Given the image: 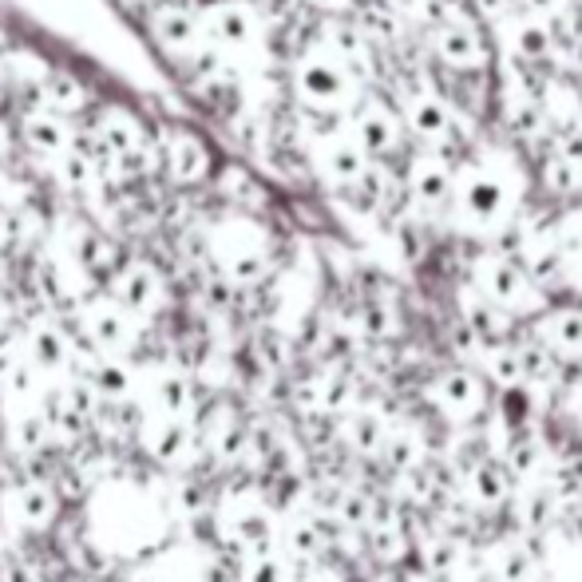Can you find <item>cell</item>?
I'll use <instances>...</instances> for the list:
<instances>
[{"label": "cell", "mask_w": 582, "mask_h": 582, "mask_svg": "<svg viewBox=\"0 0 582 582\" xmlns=\"http://www.w3.org/2000/svg\"><path fill=\"white\" fill-rule=\"evenodd\" d=\"M155 135L163 143V159H167V182L170 187H202V182H214V170H218V159H214L211 139L202 131L187 128V123H151Z\"/></svg>", "instance_id": "1"}, {"label": "cell", "mask_w": 582, "mask_h": 582, "mask_svg": "<svg viewBox=\"0 0 582 582\" xmlns=\"http://www.w3.org/2000/svg\"><path fill=\"white\" fill-rule=\"evenodd\" d=\"M294 92L309 111H337L353 104V80L349 68L337 56H306L294 68Z\"/></svg>", "instance_id": "2"}, {"label": "cell", "mask_w": 582, "mask_h": 582, "mask_svg": "<svg viewBox=\"0 0 582 582\" xmlns=\"http://www.w3.org/2000/svg\"><path fill=\"white\" fill-rule=\"evenodd\" d=\"M92 135H96V143L104 147V155H128V151L143 147L151 135V123L143 116H139L135 107L119 104V99H99L92 111H87V119H80Z\"/></svg>", "instance_id": "3"}, {"label": "cell", "mask_w": 582, "mask_h": 582, "mask_svg": "<svg viewBox=\"0 0 582 582\" xmlns=\"http://www.w3.org/2000/svg\"><path fill=\"white\" fill-rule=\"evenodd\" d=\"M16 139L21 147L33 155V159H56L64 155L68 147H75L80 139V119L56 111V107H40V111H28V116L16 119Z\"/></svg>", "instance_id": "4"}, {"label": "cell", "mask_w": 582, "mask_h": 582, "mask_svg": "<svg viewBox=\"0 0 582 582\" xmlns=\"http://www.w3.org/2000/svg\"><path fill=\"white\" fill-rule=\"evenodd\" d=\"M107 289H111V297H116L123 309H131V313H155L163 301L159 262H135V258H128L123 270L107 282Z\"/></svg>", "instance_id": "5"}, {"label": "cell", "mask_w": 582, "mask_h": 582, "mask_svg": "<svg viewBox=\"0 0 582 582\" xmlns=\"http://www.w3.org/2000/svg\"><path fill=\"white\" fill-rule=\"evenodd\" d=\"M202 28L218 48H250L258 40V16L246 0H218L202 9Z\"/></svg>", "instance_id": "6"}, {"label": "cell", "mask_w": 582, "mask_h": 582, "mask_svg": "<svg viewBox=\"0 0 582 582\" xmlns=\"http://www.w3.org/2000/svg\"><path fill=\"white\" fill-rule=\"evenodd\" d=\"M99 92L92 87L80 68L72 64H52V72L44 75V104L56 107V111H64L72 119H87V111L99 104Z\"/></svg>", "instance_id": "7"}, {"label": "cell", "mask_w": 582, "mask_h": 582, "mask_svg": "<svg viewBox=\"0 0 582 582\" xmlns=\"http://www.w3.org/2000/svg\"><path fill=\"white\" fill-rule=\"evenodd\" d=\"M460 206L467 211V218H476V223H496L503 206H508V191H503V182L496 175H487V170H476L472 179L460 187Z\"/></svg>", "instance_id": "8"}, {"label": "cell", "mask_w": 582, "mask_h": 582, "mask_svg": "<svg viewBox=\"0 0 582 582\" xmlns=\"http://www.w3.org/2000/svg\"><path fill=\"white\" fill-rule=\"evenodd\" d=\"M479 282H484L487 297L499 301L503 309H515V306H527L531 297V282L527 274H519L515 262H503V258H491V262L479 270Z\"/></svg>", "instance_id": "9"}, {"label": "cell", "mask_w": 582, "mask_h": 582, "mask_svg": "<svg viewBox=\"0 0 582 582\" xmlns=\"http://www.w3.org/2000/svg\"><path fill=\"white\" fill-rule=\"evenodd\" d=\"M401 123L384 111L381 104H365L353 119V139H357L360 147L369 151V155H384V151L396 147V139H401Z\"/></svg>", "instance_id": "10"}, {"label": "cell", "mask_w": 582, "mask_h": 582, "mask_svg": "<svg viewBox=\"0 0 582 582\" xmlns=\"http://www.w3.org/2000/svg\"><path fill=\"white\" fill-rule=\"evenodd\" d=\"M321 170H325L333 182H341V187H353V182H360L369 175V151L360 147L357 139H349V143H337V139H333V143L321 151Z\"/></svg>", "instance_id": "11"}, {"label": "cell", "mask_w": 582, "mask_h": 582, "mask_svg": "<svg viewBox=\"0 0 582 582\" xmlns=\"http://www.w3.org/2000/svg\"><path fill=\"white\" fill-rule=\"evenodd\" d=\"M413 194L420 202H428V206L444 202L448 194H452V170H448V163L432 159V155L416 159V167H413Z\"/></svg>", "instance_id": "12"}, {"label": "cell", "mask_w": 582, "mask_h": 582, "mask_svg": "<svg viewBox=\"0 0 582 582\" xmlns=\"http://www.w3.org/2000/svg\"><path fill=\"white\" fill-rule=\"evenodd\" d=\"M543 345L559 353H582V313L579 309H562V313H550L543 321Z\"/></svg>", "instance_id": "13"}, {"label": "cell", "mask_w": 582, "mask_h": 582, "mask_svg": "<svg viewBox=\"0 0 582 582\" xmlns=\"http://www.w3.org/2000/svg\"><path fill=\"white\" fill-rule=\"evenodd\" d=\"M408 128L424 139H444L448 128H452V116H448V107L432 96H416L408 104Z\"/></svg>", "instance_id": "14"}, {"label": "cell", "mask_w": 582, "mask_h": 582, "mask_svg": "<svg viewBox=\"0 0 582 582\" xmlns=\"http://www.w3.org/2000/svg\"><path fill=\"white\" fill-rule=\"evenodd\" d=\"M436 48L444 56L452 68H476L479 64V40L476 33H467V28H448V33L436 36Z\"/></svg>", "instance_id": "15"}, {"label": "cell", "mask_w": 582, "mask_h": 582, "mask_svg": "<svg viewBox=\"0 0 582 582\" xmlns=\"http://www.w3.org/2000/svg\"><path fill=\"white\" fill-rule=\"evenodd\" d=\"M467 321H472L479 341H499L511 329V318L503 313L499 301H491V297H487V301H476V306H467Z\"/></svg>", "instance_id": "16"}, {"label": "cell", "mask_w": 582, "mask_h": 582, "mask_svg": "<svg viewBox=\"0 0 582 582\" xmlns=\"http://www.w3.org/2000/svg\"><path fill=\"white\" fill-rule=\"evenodd\" d=\"M436 401L448 404V408H476L479 401V384L472 372H448L444 381L436 384Z\"/></svg>", "instance_id": "17"}, {"label": "cell", "mask_w": 582, "mask_h": 582, "mask_svg": "<svg viewBox=\"0 0 582 582\" xmlns=\"http://www.w3.org/2000/svg\"><path fill=\"white\" fill-rule=\"evenodd\" d=\"M33 353H36V360H40V365H48V369L64 365V360H68V337H64V329H56V325L33 329Z\"/></svg>", "instance_id": "18"}, {"label": "cell", "mask_w": 582, "mask_h": 582, "mask_svg": "<svg viewBox=\"0 0 582 582\" xmlns=\"http://www.w3.org/2000/svg\"><path fill=\"white\" fill-rule=\"evenodd\" d=\"M484 369H487V377H491L496 384L511 389V384H519V377H523V357H519L515 349H487L484 353Z\"/></svg>", "instance_id": "19"}, {"label": "cell", "mask_w": 582, "mask_h": 582, "mask_svg": "<svg viewBox=\"0 0 582 582\" xmlns=\"http://www.w3.org/2000/svg\"><path fill=\"white\" fill-rule=\"evenodd\" d=\"M92 337L104 341V345H119V341H128V318L119 313V301L92 313Z\"/></svg>", "instance_id": "20"}, {"label": "cell", "mask_w": 582, "mask_h": 582, "mask_svg": "<svg viewBox=\"0 0 582 582\" xmlns=\"http://www.w3.org/2000/svg\"><path fill=\"white\" fill-rule=\"evenodd\" d=\"M476 491H479L476 499H484V503H499V499L508 496V479H503V472H499V467L484 464L476 472Z\"/></svg>", "instance_id": "21"}, {"label": "cell", "mask_w": 582, "mask_h": 582, "mask_svg": "<svg viewBox=\"0 0 582 582\" xmlns=\"http://www.w3.org/2000/svg\"><path fill=\"white\" fill-rule=\"evenodd\" d=\"M519 357H523V372H527V377H535V381H550V377H555V360L547 357V345L523 349Z\"/></svg>", "instance_id": "22"}, {"label": "cell", "mask_w": 582, "mask_h": 582, "mask_svg": "<svg viewBox=\"0 0 582 582\" xmlns=\"http://www.w3.org/2000/svg\"><path fill=\"white\" fill-rule=\"evenodd\" d=\"M353 444H357L360 452H372V448H381L384 444L381 424L372 420V416H360V420L353 424Z\"/></svg>", "instance_id": "23"}, {"label": "cell", "mask_w": 582, "mask_h": 582, "mask_svg": "<svg viewBox=\"0 0 582 582\" xmlns=\"http://www.w3.org/2000/svg\"><path fill=\"white\" fill-rule=\"evenodd\" d=\"M499 571H503V579H508V582H523L531 574V555H527V550L511 547L508 555H503V562H499Z\"/></svg>", "instance_id": "24"}, {"label": "cell", "mask_w": 582, "mask_h": 582, "mask_svg": "<svg viewBox=\"0 0 582 582\" xmlns=\"http://www.w3.org/2000/svg\"><path fill=\"white\" fill-rule=\"evenodd\" d=\"M242 539L246 543H265V539H270V531H265V519H246V523H242Z\"/></svg>", "instance_id": "25"}, {"label": "cell", "mask_w": 582, "mask_h": 582, "mask_svg": "<svg viewBox=\"0 0 582 582\" xmlns=\"http://www.w3.org/2000/svg\"><path fill=\"white\" fill-rule=\"evenodd\" d=\"M452 562H455V547H448V543L432 547V567H436V571H448Z\"/></svg>", "instance_id": "26"}, {"label": "cell", "mask_w": 582, "mask_h": 582, "mask_svg": "<svg viewBox=\"0 0 582 582\" xmlns=\"http://www.w3.org/2000/svg\"><path fill=\"white\" fill-rule=\"evenodd\" d=\"M306 4H313V9H321V12H349L353 9V0H306Z\"/></svg>", "instance_id": "27"}, {"label": "cell", "mask_w": 582, "mask_h": 582, "mask_svg": "<svg viewBox=\"0 0 582 582\" xmlns=\"http://www.w3.org/2000/svg\"><path fill=\"white\" fill-rule=\"evenodd\" d=\"M4 582H33V571L12 559V562H9V571H4Z\"/></svg>", "instance_id": "28"}, {"label": "cell", "mask_w": 582, "mask_h": 582, "mask_svg": "<svg viewBox=\"0 0 582 582\" xmlns=\"http://www.w3.org/2000/svg\"><path fill=\"white\" fill-rule=\"evenodd\" d=\"M571 408H574V420H579V424H582V389H579V392H574V404H571Z\"/></svg>", "instance_id": "29"}, {"label": "cell", "mask_w": 582, "mask_h": 582, "mask_svg": "<svg viewBox=\"0 0 582 582\" xmlns=\"http://www.w3.org/2000/svg\"><path fill=\"white\" fill-rule=\"evenodd\" d=\"M476 582H496V579H487V574H476Z\"/></svg>", "instance_id": "30"}, {"label": "cell", "mask_w": 582, "mask_h": 582, "mask_svg": "<svg viewBox=\"0 0 582 582\" xmlns=\"http://www.w3.org/2000/svg\"><path fill=\"white\" fill-rule=\"evenodd\" d=\"M0 194H4V170H0Z\"/></svg>", "instance_id": "31"}, {"label": "cell", "mask_w": 582, "mask_h": 582, "mask_svg": "<svg viewBox=\"0 0 582 582\" xmlns=\"http://www.w3.org/2000/svg\"><path fill=\"white\" fill-rule=\"evenodd\" d=\"M574 223H579V230H582V214H579V218H574Z\"/></svg>", "instance_id": "32"}]
</instances>
